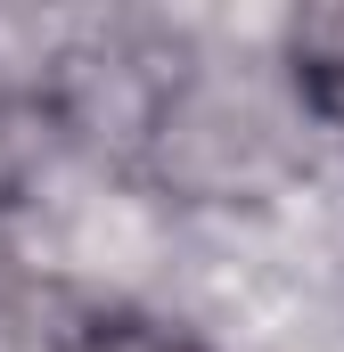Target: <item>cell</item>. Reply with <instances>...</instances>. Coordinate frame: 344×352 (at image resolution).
Segmentation results:
<instances>
[{"label": "cell", "mask_w": 344, "mask_h": 352, "mask_svg": "<svg viewBox=\"0 0 344 352\" xmlns=\"http://www.w3.org/2000/svg\"><path fill=\"white\" fill-rule=\"evenodd\" d=\"M279 107L255 82H197L180 90V107L164 115V173H180L189 188H246V180L279 156Z\"/></svg>", "instance_id": "obj_1"}, {"label": "cell", "mask_w": 344, "mask_h": 352, "mask_svg": "<svg viewBox=\"0 0 344 352\" xmlns=\"http://www.w3.org/2000/svg\"><path fill=\"white\" fill-rule=\"evenodd\" d=\"M66 352H205V344H189V336H172V328H148V320H98V328H83Z\"/></svg>", "instance_id": "obj_2"}, {"label": "cell", "mask_w": 344, "mask_h": 352, "mask_svg": "<svg viewBox=\"0 0 344 352\" xmlns=\"http://www.w3.org/2000/svg\"><path fill=\"white\" fill-rule=\"evenodd\" d=\"M295 58H303V74L344 82V8H320V16L295 25Z\"/></svg>", "instance_id": "obj_3"}]
</instances>
